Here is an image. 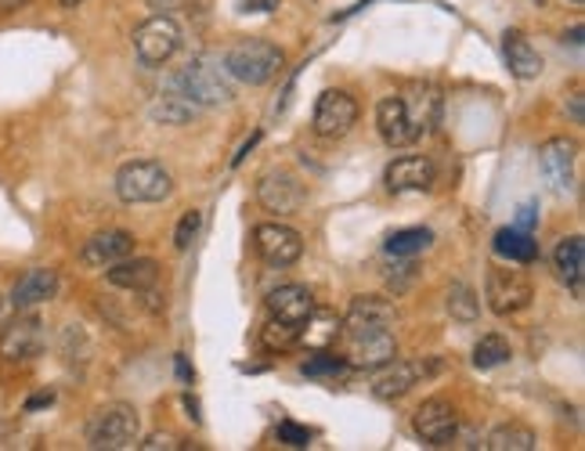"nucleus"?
I'll return each mask as SVG.
<instances>
[{
	"instance_id": "f257e3e1",
	"label": "nucleus",
	"mask_w": 585,
	"mask_h": 451,
	"mask_svg": "<svg viewBox=\"0 0 585 451\" xmlns=\"http://www.w3.org/2000/svg\"><path fill=\"white\" fill-rule=\"evenodd\" d=\"M398 310L383 296H354L348 318L340 321V343L348 368H383L398 357Z\"/></svg>"
},
{
	"instance_id": "f03ea898",
	"label": "nucleus",
	"mask_w": 585,
	"mask_h": 451,
	"mask_svg": "<svg viewBox=\"0 0 585 451\" xmlns=\"http://www.w3.org/2000/svg\"><path fill=\"white\" fill-rule=\"evenodd\" d=\"M438 120V95L434 90H423L412 106L409 98L390 95L376 106V126H380V137L390 148L412 145L416 137H423Z\"/></svg>"
},
{
	"instance_id": "7ed1b4c3",
	"label": "nucleus",
	"mask_w": 585,
	"mask_h": 451,
	"mask_svg": "<svg viewBox=\"0 0 585 451\" xmlns=\"http://www.w3.org/2000/svg\"><path fill=\"white\" fill-rule=\"evenodd\" d=\"M170 90L188 98L195 109H217L235 98L232 76L224 73V62H214V58H192L188 65H181L174 80H170Z\"/></svg>"
},
{
	"instance_id": "20e7f679",
	"label": "nucleus",
	"mask_w": 585,
	"mask_h": 451,
	"mask_svg": "<svg viewBox=\"0 0 585 451\" xmlns=\"http://www.w3.org/2000/svg\"><path fill=\"white\" fill-rule=\"evenodd\" d=\"M282 65H285V54L279 44H271V40H239L235 48H228L224 54V73L249 87L271 84V80L282 73Z\"/></svg>"
},
{
	"instance_id": "39448f33",
	"label": "nucleus",
	"mask_w": 585,
	"mask_h": 451,
	"mask_svg": "<svg viewBox=\"0 0 585 451\" xmlns=\"http://www.w3.org/2000/svg\"><path fill=\"white\" fill-rule=\"evenodd\" d=\"M142 441V415L134 404H106L87 419V444L95 451H127Z\"/></svg>"
},
{
	"instance_id": "423d86ee",
	"label": "nucleus",
	"mask_w": 585,
	"mask_h": 451,
	"mask_svg": "<svg viewBox=\"0 0 585 451\" xmlns=\"http://www.w3.org/2000/svg\"><path fill=\"white\" fill-rule=\"evenodd\" d=\"M170 192H174L170 170L163 163H156V159H131V163H123L117 170V195L127 206L163 203Z\"/></svg>"
},
{
	"instance_id": "0eeeda50",
	"label": "nucleus",
	"mask_w": 585,
	"mask_h": 451,
	"mask_svg": "<svg viewBox=\"0 0 585 451\" xmlns=\"http://www.w3.org/2000/svg\"><path fill=\"white\" fill-rule=\"evenodd\" d=\"M134 51L137 58H142V65H167L170 58H174L181 51V26L174 19L167 15H156L153 19H145L142 26L134 29Z\"/></svg>"
},
{
	"instance_id": "6e6552de",
	"label": "nucleus",
	"mask_w": 585,
	"mask_h": 451,
	"mask_svg": "<svg viewBox=\"0 0 585 451\" xmlns=\"http://www.w3.org/2000/svg\"><path fill=\"white\" fill-rule=\"evenodd\" d=\"M485 300L488 310L499 318H510L517 310L532 307L535 300V285L524 271H510V268H491L488 282H485Z\"/></svg>"
},
{
	"instance_id": "1a4fd4ad",
	"label": "nucleus",
	"mask_w": 585,
	"mask_h": 451,
	"mask_svg": "<svg viewBox=\"0 0 585 451\" xmlns=\"http://www.w3.org/2000/svg\"><path fill=\"white\" fill-rule=\"evenodd\" d=\"M254 249L268 268H293L304 257V235L290 224H257L254 231Z\"/></svg>"
},
{
	"instance_id": "9d476101",
	"label": "nucleus",
	"mask_w": 585,
	"mask_h": 451,
	"mask_svg": "<svg viewBox=\"0 0 585 451\" xmlns=\"http://www.w3.org/2000/svg\"><path fill=\"white\" fill-rule=\"evenodd\" d=\"M44 351V321L33 310H19L0 329V357L4 362H33Z\"/></svg>"
},
{
	"instance_id": "9b49d317",
	"label": "nucleus",
	"mask_w": 585,
	"mask_h": 451,
	"mask_svg": "<svg viewBox=\"0 0 585 451\" xmlns=\"http://www.w3.org/2000/svg\"><path fill=\"white\" fill-rule=\"evenodd\" d=\"M307 192L301 178H296L293 170H268L260 173L257 181V203L264 206L268 214H279V217H290L304 206Z\"/></svg>"
},
{
	"instance_id": "f8f14e48",
	"label": "nucleus",
	"mask_w": 585,
	"mask_h": 451,
	"mask_svg": "<svg viewBox=\"0 0 585 451\" xmlns=\"http://www.w3.org/2000/svg\"><path fill=\"white\" fill-rule=\"evenodd\" d=\"M358 123V101L348 90H322L315 101V134L318 137H343L351 134V126Z\"/></svg>"
},
{
	"instance_id": "ddd939ff",
	"label": "nucleus",
	"mask_w": 585,
	"mask_h": 451,
	"mask_svg": "<svg viewBox=\"0 0 585 451\" xmlns=\"http://www.w3.org/2000/svg\"><path fill=\"white\" fill-rule=\"evenodd\" d=\"M575 159L578 145L571 137H549V142L538 148V163H543L546 181L553 184V192L568 195L575 188Z\"/></svg>"
},
{
	"instance_id": "4468645a",
	"label": "nucleus",
	"mask_w": 585,
	"mask_h": 451,
	"mask_svg": "<svg viewBox=\"0 0 585 451\" xmlns=\"http://www.w3.org/2000/svg\"><path fill=\"white\" fill-rule=\"evenodd\" d=\"M412 426H416V434L427 444H449L455 437V430H459V412H455L452 401L430 398V401H423L416 409V419H412Z\"/></svg>"
},
{
	"instance_id": "2eb2a0df",
	"label": "nucleus",
	"mask_w": 585,
	"mask_h": 451,
	"mask_svg": "<svg viewBox=\"0 0 585 451\" xmlns=\"http://www.w3.org/2000/svg\"><path fill=\"white\" fill-rule=\"evenodd\" d=\"M131 253H134V235H131V231L109 228V231H98V235H90L84 242L80 260H84L87 268H112V264L131 257Z\"/></svg>"
},
{
	"instance_id": "dca6fc26",
	"label": "nucleus",
	"mask_w": 585,
	"mask_h": 451,
	"mask_svg": "<svg viewBox=\"0 0 585 451\" xmlns=\"http://www.w3.org/2000/svg\"><path fill=\"white\" fill-rule=\"evenodd\" d=\"M59 293V275L51 268H33L11 289V307L15 310H37L40 304H51Z\"/></svg>"
},
{
	"instance_id": "f3484780",
	"label": "nucleus",
	"mask_w": 585,
	"mask_h": 451,
	"mask_svg": "<svg viewBox=\"0 0 585 451\" xmlns=\"http://www.w3.org/2000/svg\"><path fill=\"white\" fill-rule=\"evenodd\" d=\"M268 310H271V318L304 329V321L315 315V296L307 285H279L268 293Z\"/></svg>"
},
{
	"instance_id": "a211bd4d",
	"label": "nucleus",
	"mask_w": 585,
	"mask_h": 451,
	"mask_svg": "<svg viewBox=\"0 0 585 451\" xmlns=\"http://www.w3.org/2000/svg\"><path fill=\"white\" fill-rule=\"evenodd\" d=\"M434 163L427 156H401L387 167V188L390 192H427L434 184Z\"/></svg>"
},
{
	"instance_id": "6ab92c4d",
	"label": "nucleus",
	"mask_w": 585,
	"mask_h": 451,
	"mask_svg": "<svg viewBox=\"0 0 585 451\" xmlns=\"http://www.w3.org/2000/svg\"><path fill=\"white\" fill-rule=\"evenodd\" d=\"M106 279L109 285L117 289H131V293H148L156 282H159V264L148 260V257H123L117 260L112 268H106Z\"/></svg>"
},
{
	"instance_id": "aec40b11",
	"label": "nucleus",
	"mask_w": 585,
	"mask_h": 451,
	"mask_svg": "<svg viewBox=\"0 0 585 451\" xmlns=\"http://www.w3.org/2000/svg\"><path fill=\"white\" fill-rule=\"evenodd\" d=\"M502 54H507V65L510 73L517 80H538L543 76V54L532 40L524 37L521 29H507V37H502Z\"/></svg>"
},
{
	"instance_id": "412c9836",
	"label": "nucleus",
	"mask_w": 585,
	"mask_h": 451,
	"mask_svg": "<svg viewBox=\"0 0 585 451\" xmlns=\"http://www.w3.org/2000/svg\"><path fill=\"white\" fill-rule=\"evenodd\" d=\"M419 376H423V368L419 365H412V362H387L380 368V376L373 379V394L380 398V401H398V398H405L412 387L419 383Z\"/></svg>"
},
{
	"instance_id": "4be33fe9",
	"label": "nucleus",
	"mask_w": 585,
	"mask_h": 451,
	"mask_svg": "<svg viewBox=\"0 0 585 451\" xmlns=\"http://www.w3.org/2000/svg\"><path fill=\"white\" fill-rule=\"evenodd\" d=\"M553 264H557L560 279L575 289V296H582V271H585V242H582V235L560 239V246L553 253Z\"/></svg>"
},
{
	"instance_id": "5701e85b",
	"label": "nucleus",
	"mask_w": 585,
	"mask_h": 451,
	"mask_svg": "<svg viewBox=\"0 0 585 451\" xmlns=\"http://www.w3.org/2000/svg\"><path fill=\"white\" fill-rule=\"evenodd\" d=\"M496 253L510 264H532V260H538V242H535L532 231L499 228L496 231Z\"/></svg>"
},
{
	"instance_id": "b1692460",
	"label": "nucleus",
	"mask_w": 585,
	"mask_h": 451,
	"mask_svg": "<svg viewBox=\"0 0 585 451\" xmlns=\"http://www.w3.org/2000/svg\"><path fill=\"white\" fill-rule=\"evenodd\" d=\"M485 448H491V451H535L538 437H535L532 426H524V423H502L488 434Z\"/></svg>"
},
{
	"instance_id": "393cba45",
	"label": "nucleus",
	"mask_w": 585,
	"mask_h": 451,
	"mask_svg": "<svg viewBox=\"0 0 585 451\" xmlns=\"http://www.w3.org/2000/svg\"><path fill=\"white\" fill-rule=\"evenodd\" d=\"M148 112H153V120H156V123L181 126V123H188L199 109H195L188 98H181L178 90H170V87H167L163 95H159V98L153 101V109H148Z\"/></svg>"
},
{
	"instance_id": "a878e982",
	"label": "nucleus",
	"mask_w": 585,
	"mask_h": 451,
	"mask_svg": "<svg viewBox=\"0 0 585 451\" xmlns=\"http://www.w3.org/2000/svg\"><path fill=\"white\" fill-rule=\"evenodd\" d=\"M434 242V231L430 228H405V231H394V235L387 239V257H416V253L430 249Z\"/></svg>"
},
{
	"instance_id": "bb28decb",
	"label": "nucleus",
	"mask_w": 585,
	"mask_h": 451,
	"mask_svg": "<svg viewBox=\"0 0 585 451\" xmlns=\"http://www.w3.org/2000/svg\"><path fill=\"white\" fill-rule=\"evenodd\" d=\"M444 307H449V315L455 321H466V326H470V321H477V315H480V300H477V293L466 282H452L449 285Z\"/></svg>"
},
{
	"instance_id": "cd10ccee",
	"label": "nucleus",
	"mask_w": 585,
	"mask_h": 451,
	"mask_svg": "<svg viewBox=\"0 0 585 451\" xmlns=\"http://www.w3.org/2000/svg\"><path fill=\"white\" fill-rule=\"evenodd\" d=\"M510 362V343L499 337V332H488V337H480L477 346H474V365L480 373H488V368H499Z\"/></svg>"
},
{
	"instance_id": "c85d7f7f",
	"label": "nucleus",
	"mask_w": 585,
	"mask_h": 451,
	"mask_svg": "<svg viewBox=\"0 0 585 451\" xmlns=\"http://www.w3.org/2000/svg\"><path fill=\"white\" fill-rule=\"evenodd\" d=\"M260 343H264V351H293L296 343H301V326H290V321H279V318H271L268 326L260 329Z\"/></svg>"
},
{
	"instance_id": "c756f323",
	"label": "nucleus",
	"mask_w": 585,
	"mask_h": 451,
	"mask_svg": "<svg viewBox=\"0 0 585 451\" xmlns=\"http://www.w3.org/2000/svg\"><path fill=\"white\" fill-rule=\"evenodd\" d=\"M307 332H304V343H312V346H326L329 340H337V332H340V318H332V315H315L304 321Z\"/></svg>"
},
{
	"instance_id": "7c9ffc66",
	"label": "nucleus",
	"mask_w": 585,
	"mask_h": 451,
	"mask_svg": "<svg viewBox=\"0 0 585 451\" xmlns=\"http://www.w3.org/2000/svg\"><path fill=\"white\" fill-rule=\"evenodd\" d=\"M343 368H348V362L337 354H315L304 362V376H340Z\"/></svg>"
},
{
	"instance_id": "2f4dec72",
	"label": "nucleus",
	"mask_w": 585,
	"mask_h": 451,
	"mask_svg": "<svg viewBox=\"0 0 585 451\" xmlns=\"http://www.w3.org/2000/svg\"><path fill=\"white\" fill-rule=\"evenodd\" d=\"M199 228H203V214H199V210H188L185 217H181L178 231H174V246L185 253V249L192 246V239L199 235Z\"/></svg>"
},
{
	"instance_id": "473e14b6",
	"label": "nucleus",
	"mask_w": 585,
	"mask_h": 451,
	"mask_svg": "<svg viewBox=\"0 0 585 451\" xmlns=\"http://www.w3.org/2000/svg\"><path fill=\"white\" fill-rule=\"evenodd\" d=\"M275 437H279V444H290V448H307L312 444V430H307V426H296V423H279V430H275Z\"/></svg>"
},
{
	"instance_id": "72a5a7b5",
	"label": "nucleus",
	"mask_w": 585,
	"mask_h": 451,
	"mask_svg": "<svg viewBox=\"0 0 585 451\" xmlns=\"http://www.w3.org/2000/svg\"><path fill=\"white\" fill-rule=\"evenodd\" d=\"M137 448H142V451H178L181 437L170 434V430H156V434H148L145 441H137Z\"/></svg>"
},
{
	"instance_id": "f704fd0d",
	"label": "nucleus",
	"mask_w": 585,
	"mask_h": 451,
	"mask_svg": "<svg viewBox=\"0 0 585 451\" xmlns=\"http://www.w3.org/2000/svg\"><path fill=\"white\" fill-rule=\"evenodd\" d=\"M513 228L532 231V235H535V228H538V206H535V203H524L521 210H517V221H513Z\"/></svg>"
},
{
	"instance_id": "c9c22d12",
	"label": "nucleus",
	"mask_w": 585,
	"mask_h": 451,
	"mask_svg": "<svg viewBox=\"0 0 585 451\" xmlns=\"http://www.w3.org/2000/svg\"><path fill=\"white\" fill-rule=\"evenodd\" d=\"M178 4H185V0H148V8L159 11V15H163V11H174Z\"/></svg>"
},
{
	"instance_id": "e433bc0d",
	"label": "nucleus",
	"mask_w": 585,
	"mask_h": 451,
	"mask_svg": "<svg viewBox=\"0 0 585 451\" xmlns=\"http://www.w3.org/2000/svg\"><path fill=\"white\" fill-rule=\"evenodd\" d=\"M571 120H575V123L585 120V112H582V95H571Z\"/></svg>"
},
{
	"instance_id": "4c0bfd02",
	"label": "nucleus",
	"mask_w": 585,
	"mask_h": 451,
	"mask_svg": "<svg viewBox=\"0 0 585 451\" xmlns=\"http://www.w3.org/2000/svg\"><path fill=\"white\" fill-rule=\"evenodd\" d=\"M44 404H51V394H40V398H33L26 409H44Z\"/></svg>"
},
{
	"instance_id": "58836bf2",
	"label": "nucleus",
	"mask_w": 585,
	"mask_h": 451,
	"mask_svg": "<svg viewBox=\"0 0 585 451\" xmlns=\"http://www.w3.org/2000/svg\"><path fill=\"white\" fill-rule=\"evenodd\" d=\"M22 4H26V0H0V11H15Z\"/></svg>"
},
{
	"instance_id": "ea45409f",
	"label": "nucleus",
	"mask_w": 585,
	"mask_h": 451,
	"mask_svg": "<svg viewBox=\"0 0 585 451\" xmlns=\"http://www.w3.org/2000/svg\"><path fill=\"white\" fill-rule=\"evenodd\" d=\"M571 44H575V48H582V26L571 29Z\"/></svg>"
},
{
	"instance_id": "a19ab883",
	"label": "nucleus",
	"mask_w": 585,
	"mask_h": 451,
	"mask_svg": "<svg viewBox=\"0 0 585 451\" xmlns=\"http://www.w3.org/2000/svg\"><path fill=\"white\" fill-rule=\"evenodd\" d=\"M59 4H65V8H76V4H84V0H59Z\"/></svg>"
},
{
	"instance_id": "79ce46f5",
	"label": "nucleus",
	"mask_w": 585,
	"mask_h": 451,
	"mask_svg": "<svg viewBox=\"0 0 585 451\" xmlns=\"http://www.w3.org/2000/svg\"><path fill=\"white\" fill-rule=\"evenodd\" d=\"M568 4H582V0H568Z\"/></svg>"
},
{
	"instance_id": "37998d69",
	"label": "nucleus",
	"mask_w": 585,
	"mask_h": 451,
	"mask_svg": "<svg viewBox=\"0 0 585 451\" xmlns=\"http://www.w3.org/2000/svg\"><path fill=\"white\" fill-rule=\"evenodd\" d=\"M535 4H546V0H535Z\"/></svg>"
}]
</instances>
